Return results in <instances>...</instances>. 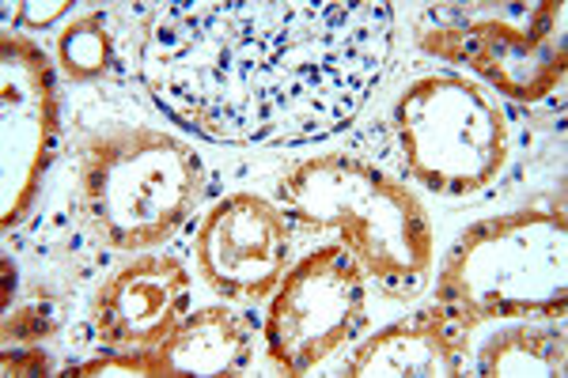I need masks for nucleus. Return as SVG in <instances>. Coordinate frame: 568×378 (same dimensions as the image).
I'll list each match as a JSON object with an SVG mask.
<instances>
[{"mask_svg":"<svg viewBox=\"0 0 568 378\" xmlns=\"http://www.w3.org/2000/svg\"><path fill=\"white\" fill-rule=\"evenodd\" d=\"M387 50V4H168L144 80L213 141L296 144L353 122Z\"/></svg>","mask_w":568,"mask_h":378,"instance_id":"nucleus-1","label":"nucleus"},{"mask_svg":"<svg viewBox=\"0 0 568 378\" xmlns=\"http://www.w3.org/2000/svg\"><path fill=\"white\" fill-rule=\"evenodd\" d=\"M292 216L315 227H337L361 269L390 295H417L433 262L425 208L414 193L394 186L387 174L349 155L304 163L281 186Z\"/></svg>","mask_w":568,"mask_h":378,"instance_id":"nucleus-2","label":"nucleus"},{"mask_svg":"<svg viewBox=\"0 0 568 378\" xmlns=\"http://www.w3.org/2000/svg\"><path fill=\"white\" fill-rule=\"evenodd\" d=\"M565 224L508 216L478 227L455 246L444 269V310L459 329L481 318L561 315Z\"/></svg>","mask_w":568,"mask_h":378,"instance_id":"nucleus-3","label":"nucleus"},{"mask_svg":"<svg viewBox=\"0 0 568 378\" xmlns=\"http://www.w3.org/2000/svg\"><path fill=\"white\" fill-rule=\"evenodd\" d=\"M197 193V155L175 136L125 129L103 136L88 152V212L118 251H144L163 243L190 216Z\"/></svg>","mask_w":568,"mask_h":378,"instance_id":"nucleus-4","label":"nucleus"},{"mask_svg":"<svg viewBox=\"0 0 568 378\" xmlns=\"http://www.w3.org/2000/svg\"><path fill=\"white\" fill-rule=\"evenodd\" d=\"M398 133L409 171L439 193H474L508 152L500 114L463 80H420L398 103Z\"/></svg>","mask_w":568,"mask_h":378,"instance_id":"nucleus-5","label":"nucleus"},{"mask_svg":"<svg viewBox=\"0 0 568 378\" xmlns=\"http://www.w3.org/2000/svg\"><path fill=\"white\" fill-rule=\"evenodd\" d=\"M433 4L439 27L425 34L428 50H447L444 58L466 61L489 76L504 95L538 99L561 80V45L549 42V27L561 4Z\"/></svg>","mask_w":568,"mask_h":378,"instance_id":"nucleus-6","label":"nucleus"},{"mask_svg":"<svg viewBox=\"0 0 568 378\" xmlns=\"http://www.w3.org/2000/svg\"><path fill=\"white\" fill-rule=\"evenodd\" d=\"M364 326V269L345 246L304 257L277 292L265 321L270 356L284 375H307Z\"/></svg>","mask_w":568,"mask_h":378,"instance_id":"nucleus-7","label":"nucleus"},{"mask_svg":"<svg viewBox=\"0 0 568 378\" xmlns=\"http://www.w3.org/2000/svg\"><path fill=\"white\" fill-rule=\"evenodd\" d=\"M288 212L273 208L251 193L220 201L197 235V269L209 288L258 299L277 288L288 265Z\"/></svg>","mask_w":568,"mask_h":378,"instance_id":"nucleus-8","label":"nucleus"},{"mask_svg":"<svg viewBox=\"0 0 568 378\" xmlns=\"http://www.w3.org/2000/svg\"><path fill=\"white\" fill-rule=\"evenodd\" d=\"M190 303V276L163 254L125 265L95 299V326L106 348L152 353L179 329Z\"/></svg>","mask_w":568,"mask_h":378,"instance_id":"nucleus-9","label":"nucleus"},{"mask_svg":"<svg viewBox=\"0 0 568 378\" xmlns=\"http://www.w3.org/2000/svg\"><path fill=\"white\" fill-rule=\"evenodd\" d=\"M463 329L444 315L394 326L353 356L349 375H459Z\"/></svg>","mask_w":568,"mask_h":378,"instance_id":"nucleus-10","label":"nucleus"},{"mask_svg":"<svg viewBox=\"0 0 568 378\" xmlns=\"http://www.w3.org/2000/svg\"><path fill=\"white\" fill-rule=\"evenodd\" d=\"M251 353L246 321L232 310H201L182 318L179 329L155 348L160 375H240Z\"/></svg>","mask_w":568,"mask_h":378,"instance_id":"nucleus-11","label":"nucleus"},{"mask_svg":"<svg viewBox=\"0 0 568 378\" xmlns=\"http://www.w3.org/2000/svg\"><path fill=\"white\" fill-rule=\"evenodd\" d=\"M61 61H65L72 80H91L103 76L110 61V39L103 31V16H84L65 31L61 39Z\"/></svg>","mask_w":568,"mask_h":378,"instance_id":"nucleus-12","label":"nucleus"},{"mask_svg":"<svg viewBox=\"0 0 568 378\" xmlns=\"http://www.w3.org/2000/svg\"><path fill=\"white\" fill-rule=\"evenodd\" d=\"M4 375H45V356H4Z\"/></svg>","mask_w":568,"mask_h":378,"instance_id":"nucleus-13","label":"nucleus"}]
</instances>
